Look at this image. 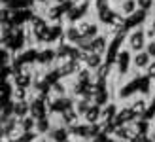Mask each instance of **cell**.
I'll return each mask as SVG.
<instances>
[{"mask_svg":"<svg viewBox=\"0 0 155 142\" xmlns=\"http://www.w3.org/2000/svg\"><path fill=\"white\" fill-rule=\"evenodd\" d=\"M64 142H74V140H72V138H68V140H64Z\"/></svg>","mask_w":155,"mask_h":142,"instance_id":"obj_19","label":"cell"},{"mask_svg":"<svg viewBox=\"0 0 155 142\" xmlns=\"http://www.w3.org/2000/svg\"><path fill=\"white\" fill-rule=\"evenodd\" d=\"M12 116L17 120L28 116V100H12Z\"/></svg>","mask_w":155,"mask_h":142,"instance_id":"obj_13","label":"cell"},{"mask_svg":"<svg viewBox=\"0 0 155 142\" xmlns=\"http://www.w3.org/2000/svg\"><path fill=\"white\" fill-rule=\"evenodd\" d=\"M81 38L80 30H78L76 25H66L64 23V29H63V42L70 44V46H76V42Z\"/></svg>","mask_w":155,"mask_h":142,"instance_id":"obj_10","label":"cell"},{"mask_svg":"<svg viewBox=\"0 0 155 142\" xmlns=\"http://www.w3.org/2000/svg\"><path fill=\"white\" fill-rule=\"evenodd\" d=\"M146 27H148L151 32L155 34V13H151V15H148V21H146Z\"/></svg>","mask_w":155,"mask_h":142,"instance_id":"obj_17","label":"cell"},{"mask_svg":"<svg viewBox=\"0 0 155 142\" xmlns=\"http://www.w3.org/2000/svg\"><path fill=\"white\" fill-rule=\"evenodd\" d=\"M108 44H110V36H108L106 32H100V34H97L95 38H91V40H89L91 51L100 53V55H106V51H108Z\"/></svg>","mask_w":155,"mask_h":142,"instance_id":"obj_6","label":"cell"},{"mask_svg":"<svg viewBox=\"0 0 155 142\" xmlns=\"http://www.w3.org/2000/svg\"><path fill=\"white\" fill-rule=\"evenodd\" d=\"M146 42H148V38H146L144 27H136V29H130L129 32H127L123 47L129 49L130 53H136V51H142L144 47H146Z\"/></svg>","mask_w":155,"mask_h":142,"instance_id":"obj_1","label":"cell"},{"mask_svg":"<svg viewBox=\"0 0 155 142\" xmlns=\"http://www.w3.org/2000/svg\"><path fill=\"white\" fill-rule=\"evenodd\" d=\"M151 61L153 59L148 55L146 49L136 51V53H133V57H130V70H134L138 74H144L146 70H148V66L151 65Z\"/></svg>","mask_w":155,"mask_h":142,"instance_id":"obj_3","label":"cell"},{"mask_svg":"<svg viewBox=\"0 0 155 142\" xmlns=\"http://www.w3.org/2000/svg\"><path fill=\"white\" fill-rule=\"evenodd\" d=\"M89 106H91V100L89 99H83V97L74 99V110H76V114L80 116V117L85 114V110H87Z\"/></svg>","mask_w":155,"mask_h":142,"instance_id":"obj_14","label":"cell"},{"mask_svg":"<svg viewBox=\"0 0 155 142\" xmlns=\"http://www.w3.org/2000/svg\"><path fill=\"white\" fill-rule=\"evenodd\" d=\"M117 13H121L123 17H129L138 10V2L136 0H117Z\"/></svg>","mask_w":155,"mask_h":142,"instance_id":"obj_11","label":"cell"},{"mask_svg":"<svg viewBox=\"0 0 155 142\" xmlns=\"http://www.w3.org/2000/svg\"><path fill=\"white\" fill-rule=\"evenodd\" d=\"M8 2H10V0H0V4H8Z\"/></svg>","mask_w":155,"mask_h":142,"instance_id":"obj_18","label":"cell"},{"mask_svg":"<svg viewBox=\"0 0 155 142\" xmlns=\"http://www.w3.org/2000/svg\"><path fill=\"white\" fill-rule=\"evenodd\" d=\"M146 51H148V55L151 59H155V38H151V40L146 42V47H144Z\"/></svg>","mask_w":155,"mask_h":142,"instance_id":"obj_16","label":"cell"},{"mask_svg":"<svg viewBox=\"0 0 155 142\" xmlns=\"http://www.w3.org/2000/svg\"><path fill=\"white\" fill-rule=\"evenodd\" d=\"M81 65H83L85 68H89L91 72H95L97 68H100V66L104 65V55L95 53V51L83 53V57H81Z\"/></svg>","mask_w":155,"mask_h":142,"instance_id":"obj_5","label":"cell"},{"mask_svg":"<svg viewBox=\"0 0 155 142\" xmlns=\"http://www.w3.org/2000/svg\"><path fill=\"white\" fill-rule=\"evenodd\" d=\"M34 117L32 116H25V117H21L19 120V129L21 133H30V131H34Z\"/></svg>","mask_w":155,"mask_h":142,"instance_id":"obj_15","label":"cell"},{"mask_svg":"<svg viewBox=\"0 0 155 142\" xmlns=\"http://www.w3.org/2000/svg\"><path fill=\"white\" fill-rule=\"evenodd\" d=\"M45 137H48L51 142H64V140L70 138V137H68V129L63 127V125H53Z\"/></svg>","mask_w":155,"mask_h":142,"instance_id":"obj_9","label":"cell"},{"mask_svg":"<svg viewBox=\"0 0 155 142\" xmlns=\"http://www.w3.org/2000/svg\"><path fill=\"white\" fill-rule=\"evenodd\" d=\"M125 104L133 110V112L138 116V117H142L146 112H148V106H150V99L148 97H144V95H133L129 100H125Z\"/></svg>","mask_w":155,"mask_h":142,"instance_id":"obj_4","label":"cell"},{"mask_svg":"<svg viewBox=\"0 0 155 142\" xmlns=\"http://www.w3.org/2000/svg\"><path fill=\"white\" fill-rule=\"evenodd\" d=\"M76 27H78V30H80L81 38H87V40H91V38H95L97 34L102 32V27H100L98 23L91 17V15H89V17H85V19H81V21H78Z\"/></svg>","mask_w":155,"mask_h":142,"instance_id":"obj_2","label":"cell"},{"mask_svg":"<svg viewBox=\"0 0 155 142\" xmlns=\"http://www.w3.org/2000/svg\"><path fill=\"white\" fill-rule=\"evenodd\" d=\"M119 110V102L117 100H110L108 104L100 106V123H112L115 114Z\"/></svg>","mask_w":155,"mask_h":142,"instance_id":"obj_7","label":"cell"},{"mask_svg":"<svg viewBox=\"0 0 155 142\" xmlns=\"http://www.w3.org/2000/svg\"><path fill=\"white\" fill-rule=\"evenodd\" d=\"M81 121L87 123V125H95V123H100V106L91 102V106L85 110V114L81 116Z\"/></svg>","mask_w":155,"mask_h":142,"instance_id":"obj_8","label":"cell"},{"mask_svg":"<svg viewBox=\"0 0 155 142\" xmlns=\"http://www.w3.org/2000/svg\"><path fill=\"white\" fill-rule=\"evenodd\" d=\"M51 127H53V123H51V117H49V116L40 117V120L34 121V133H36L38 137H45V135L49 133Z\"/></svg>","mask_w":155,"mask_h":142,"instance_id":"obj_12","label":"cell"},{"mask_svg":"<svg viewBox=\"0 0 155 142\" xmlns=\"http://www.w3.org/2000/svg\"><path fill=\"white\" fill-rule=\"evenodd\" d=\"M153 127H155V123H153Z\"/></svg>","mask_w":155,"mask_h":142,"instance_id":"obj_20","label":"cell"}]
</instances>
